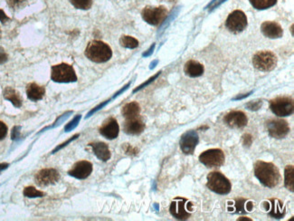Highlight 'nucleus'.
I'll use <instances>...</instances> for the list:
<instances>
[{"mask_svg":"<svg viewBox=\"0 0 294 221\" xmlns=\"http://www.w3.org/2000/svg\"><path fill=\"white\" fill-rule=\"evenodd\" d=\"M255 175L261 184L273 189L281 181V174L274 163L258 161L255 164Z\"/></svg>","mask_w":294,"mask_h":221,"instance_id":"obj_1","label":"nucleus"},{"mask_svg":"<svg viewBox=\"0 0 294 221\" xmlns=\"http://www.w3.org/2000/svg\"><path fill=\"white\" fill-rule=\"evenodd\" d=\"M85 56L90 61L102 64L108 62L112 56V51L109 45L100 40L89 42L85 51Z\"/></svg>","mask_w":294,"mask_h":221,"instance_id":"obj_2","label":"nucleus"},{"mask_svg":"<svg viewBox=\"0 0 294 221\" xmlns=\"http://www.w3.org/2000/svg\"><path fill=\"white\" fill-rule=\"evenodd\" d=\"M207 187L220 195L228 194L232 189V185L228 179L218 171L210 172L208 175Z\"/></svg>","mask_w":294,"mask_h":221,"instance_id":"obj_3","label":"nucleus"},{"mask_svg":"<svg viewBox=\"0 0 294 221\" xmlns=\"http://www.w3.org/2000/svg\"><path fill=\"white\" fill-rule=\"evenodd\" d=\"M51 79L55 83H74L77 81V75L72 65L66 63L52 65L51 68Z\"/></svg>","mask_w":294,"mask_h":221,"instance_id":"obj_4","label":"nucleus"},{"mask_svg":"<svg viewBox=\"0 0 294 221\" xmlns=\"http://www.w3.org/2000/svg\"><path fill=\"white\" fill-rule=\"evenodd\" d=\"M253 65L259 71H272L277 65V56L271 51H260L254 55Z\"/></svg>","mask_w":294,"mask_h":221,"instance_id":"obj_5","label":"nucleus"},{"mask_svg":"<svg viewBox=\"0 0 294 221\" xmlns=\"http://www.w3.org/2000/svg\"><path fill=\"white\" fill-rule=\"evenodd\" d=\"M141 17L145 22L151 26H158L167 18L168 9L164 6L144 7L141 11Z\"/></svg>","mask_w":294,"mask_h":221,"instance_id":"obj_6","label":"nucleus"},{"mask_svg":"<svg viewBox=\"0 0 294 221\" xmlns=\"http://www.w3.org/2000/svg\"><path fill=\"white\" fill-rule=\"evenodd\" d=\"M270 108L276 116H289L294 112V100L290 97L275 98L271 101Z\"/></svg>","mask_w":294,"mask_h":221,"instance_id":"obj_7","label":"nucleus"},{"mask_svg":"<svg viewBox=\"0 0 294 221\" xmlns=\"http://www.w3.org/2000/svg\"><path fill=\"white\" fill-rule=\"evenodd\" d=\"M225 153L220 149H211L206 150L199 155L200 163L208 168L221 167L225 163Z\"/></svg>","mask_w":294,"mask_h":221,"instance_id":"obj_8","label":"nucleus"},{"mask_svg":"<svg viewBox=\"0 0 294 221\" xmlns=\"http://www.w3.org/2000/svg\"><path fill=\"white\" fill-rule=\"evenodd\" d=\"M225 26L230 32L241 33L247 27V18L242 10H235L230 14L226 19Z\"/></svg>","mask_w":294,"mask_h":221,"instance_id":"obj_9","label":"nucleus"},{"mask_svg":"<svg viewBox=\"0 0 294 221\" xmlns=\"http://www.w3.org/2000/svg\"><path fill=\"white\" fill-rule=\"evenodd\" d=\"M266 128L269 135L275 139H282L287 136L290 131V126L285 120L272 119L266 123Z\"/></svg>","mask_w":294,"mask_h":221,"instance_id":"obj_10","label":"nucleus"},{"mask_svg":"<svg viewBox=\"0 0 294 221\" xmlns=\"http://www.w3.org/2000/svg\"><path fill=\"white\" fill-rule=\"evenodd\" d=\"M60 179V174L55 169H43L35 176V182L39 187H47L55 184Z\"/></svg>","mask_w":294,"mask_h":221,"instance_id":"obj_11","label":"nucleus"},{"mask_svg":"<svg viewBox=\"0 0 294 221\" xmlns=\"http://www.w3.org/2000/svg\"><path fill=\"white\" fill-rule=\"evenodd\" d=\"M199 142V137L195 130H189L185 132L180 138L179 144L181 150L185 154H192Z\"/></svg>","mask_w":294,"mask_h":221,"instance_id":"obj_12","label":"nucleus"},{"mask_svg":"<svg viewBox=\"0 0 294 221\" xmlns=\"http://www.w3.org/2000/svg\"><path fill=\"white\" fill-rule=\"evenodd\" d=\"M224 121L230 128H234V129L243 128L248 123L247 116L241 110L230 111L225 116Z\"/></svg>","mask_w":294,"mask_h":221,"instance_id":"obj_13","label":"nucleus"},{"mask_svg":"<svg viewBox=\"0 0 294 221\" xmlns=\"http://www.w3.org/2000/svg\"><path fill=\"white\" fill-rule=\"evenodd\" d=\"M188 203V201L184 198H176L174 200L171 205H170V213L171 215L176 218V220L180 221H185L190 219V212H189V209L186 208V204Z\"/></svg>","mask_w":294,"mask_h":221,"instance_id":"obj_14","label":"nucleus"},{"mask_svg":"<svg viewBox=\"0 0 294 221\" xmlns=\"http://www.w3.org/2000/svg\"><path fill=\"white\" fill-rule=\"evenodd\" d=\"M92 164L88 161H81L75 163L68 174L78 180H85L92 174Z\"/></svg>","mask_w":294,"mask_h":221,"instance_id":"obj_15","label":"nucleus"},{"mask_svg":"<svg viewBox=\"0 0 294 221\" xmlns=\"http://www.w3.org/2000/svg\"><path fill=\"white\" fill-rule=\"evenodd\" d=\"M100 133L108 140H114L117 138L120 132V126L117 120L114 118H109L106 120L100 128Z\"/></svg>","mask_w":294,"mask_h":221,"instance_id":"obj_16","label":"nucleus"},{"mask_svg":"<svg viewBox=\"0 0 294 221\" xmlns=\"http://www.w3.org/2000/svg\"><path fill=\"white\" fill-rule=\"evenodd\" d=\"M261 31L266 37L276 39L280 38L283 35L281 25L275 21H265L261 24Z\"/></svg>","mask_w":294,"mask_h":221,"instance_id":"obj_17","label":"nucleus"},{"mask_svg":"<svg viewBox=\"0 0 294 221\" xmlns=\"http://www.w3.org/2000/svg\"><path fill=\"white\" fill-rule=\"evenodd\" d=\"M125 133L129 135H138L143 132L145 124L143 120L138 116L126 119L123 126Z\"/></svg>","mask_w":294,"mask_h":221,"instance_id":"obj_18","label":"nucleus"},{"mask_svg":"<svg viewBox=\"0 0 294 221\" xmlns=\"http://www.w3.org/2000/svg\"><path fill=\"white\" fill-rule=\"evenodd\" d=\"M26 92L27 98L33 102H37L42 100L46 94L45 87L35 83L28 84L26 86Z\"/></svg>","mask_w":294,"mask_h":221,"instance_id":"obj_19","label":"nucleus"},{"mask_svg":"<svg viewBox=\"0 0 294 221\" xmlns=\"http://www.w3.org/2000/svg\"><path fill=\"white\" fill-rule=\"evenodd\" d=\"M184 71L186 73V74L192 78H196L201 76L204 74V66L202 64H200L199 62L195 61V60H190L188 61L184 67Z\"/></svg>","mask_w":294,"mask_h":221,"instance_id":"obj_20","label":"nucleus"},{"mask_svg":"<svg viewBox=\"0 0 294 221\" xmlns=\"http://www.w3.org/2000/svg\"><path fill=\"white\" fill-rule=\"evenodd\" d=\"M90 146L92 147L93 153L99 160L103 162H107L111 159V151L109 150V147L106 143H90Z\"/></svg>","mask_w":294,"mask_h":221,"instance_id":"obj_21","label":"nucleus"},{"mask_svg":"<svg viewBox=\"0 0 294 221\" xmlns=\"http://www.w3.org/2000/svg\"><path fill=\"white\" fill-rule=\"evenodd\" d=\"M3 97L5 100L9 101L16 108H20L23 104L19 92L17 91L11 86H7L3 90Z\"/></svg>","mask_w":294,"mask_h":221,"instance_id":"obj_22","label":"nucleus"},{"mask_svg":"<svg viewBox=\"0 0 294 221\" xmlns=\"http://www.w3.org/2000/svg\"><path fill=\"white\" fill-rule=\"evenodd\" d=\"M140 112V107L139 104L136 102H132L129 104H125L121 110V113L124 116L125 119L136 117L139 115Z\"/></svg>","mask_w":294,"mask_h":221,"instance_id":"obj_23","label":"nucleus"},{"mask_svg":"<svg viewBox=\"0 0 294 221\" xmlns=\"http://www.w3.org/2000/svg\"><path fill=\"white\" fill-rule=\"evenodd\" d=\"M284 185L290 191H294V168L289 165L284 170Z\"/></svg>","mask_w":294,"mask_h":221,"instance_id":"obj_24","label":"nucleus"},{"mask_svg":"<svg viewBox=\"0 0 294 221\" xmlns=\"http://www.w3.org/2000/svg\"><path fill=\"white\" fill-rule=\"evenodd\" d=\"M270 202H272V210L269 213L270 216L276 219L282 218L285 214V208H283L282 203L278 200H271Z\"/></svg>","mask_w":294,"mask_h":221,"instance_id":"obj_25","label":"nucleus"},{"mask_svg":"<svg viewBox=\"0 0 294 221\" xmlns=\"http://www.w3.org/2000/svg\"><path fill=\"white\" fill-rule=\"evenodd\" d=\"M249 1L253 7L260 10L274 7L277 3V0H249Z\"/></svg>","mask_w":294,"mask_h":221,"instance_id":"obj_26","label":"nucleus"},{"mask_svg":"<svg viewBox=\"0 0 294 221\" xmlns=\"http://www.w3.org/2000/svg\"><path fill=\"white\" fill-rule=\"evenodd\" d=\"M120 44H121V46H123L125 48L134 49L138 46V41L130 36H122L120 38Z\"/></svg>","mask_w":294,"mask_h":221,"instance_id":"obj_27","label":"nucleus"},{"mask_svg":"<svg viewBox=\"0 0 294 221\" xmlns=\"http://www.w3.org/2000/svg\"><path fill=\"white\" fill-rule=\"evenodd\" d=\"M30 1L31 0H7V4L12 11H18L26 7Z\"/></svg>","mask_w":294,"mask_h":221,"instance_id":"obj_28","label":"nucleus"},{"mask_svg":"<svg viewBox=\"0 0 294 221\" xmlns=\"http://www.w3.org/2000/svg\"><path fill=\"white\" fill-rule=\"evenodd\" d=\"M69 2L76 9L81 10H88L92 6V0H69Z\"/></svg>","mask_w":294,"mask_h":221,"instance_id":"obj_29","label":"nucleus"},{"mask_svg":"<svg viewBox=\"0 0 294 221\" xmlns=\"http://www.w3.org/2000/svg\"><path fill=\"white\" fill-rule=\"evenodd\" d=\"M23 194L27 198H41V197L45 196V193L43 191L38 190V189H35V187H32V186L26 187L24 189Z\"/></svg>","mask_w":294,"mask_h":221,"instance_id":"obj_30","label":"nucleus"},{"mask_svg":"<svg viewBox=\"0 0 294 221\" xmlns=\"http://www.w3.org/2000/svg\"><path fill=\"white\" fill-rule=\"evenodd\" d=\"M81 118L82 116L81 115H77L76 117L74 118L73 120H72L71 123H69V124H67L66 126V131H70V130H72V129H74L77 125H78L79 122H80V120H81Z\"/></svg>","mask_w":294,"mask_h":221,"instance_id":"obj_31","label":"nucleus"},{"mask_svg":"<svg viewBox=\"0 0 294 221\" xmlns=\"http://www.w3.org/2000/svg\"><path fill=\"white\" fill-rule=\"evenodd\" d=\"M80 136V134H75L74 136H72L71 139H69V140H67L66 143H62V144H60L58 147H56L54 150H52V153H55V152H57L58 150H61L62 148H65L66 145H68V144H70V143H72V141H74L76 138H78Z\"/></svg>","mask_w":294,"mask_h":221,"instance_id":"obj_32","label":"nucleus"},{"mask_svg":"<svg viewBox=\"0 0 294 221\" xmlns=\"http://www.w3.org/2000/svg\"><path fill=\"white\" fill-rule=\"evenodd\" d=\"M8 60V55L6 52V50L0 46V65H4L6 64Z\"/></svg>","mask_w":294,"mask_h":221,"instance_id":"obj_33","label":"nucleus"},{"mask_svg":"<svg viewBox=\"0 0 294 221\" xmlns=\"http://www.w3.org/2000/svg\"><path fill=\"white\" fill-rule=\"evenodd\" d=\"M123 149H124L125 153L128 155H136L138 153L137 149L132 147L130 144H125Z\"/></svg>","mask_w":294,"mask_h":221,"instance_id":"obj_34","label":"nucleus"},{"mask_svg":"<svg viewBox=\"0 0 294 221\" xmlns=\"http://www.w3.org/2000/svg\"><path fill=\"white\" fill-rule=\"evenodd\" d=\"M7 126L0 121V141L4 140L7 134Z\"/></svg>","mask_w":294,"mask_h":221,"instance_id":"obj_35","label":"nucleus"},{"mask_svg":"<svg viewBox=\"0 0 294 221\" xmlns=\"http://www.w3.org/2000/svg\"><path fill=\"white\" fill-rule=\"evenodd\" d=\"M261 106V101H255V102H251L250 104H247V108L249 110H257L260 109Z\"/></svg>","mask_w":294,"mask_h":221,"instance_id":"obj_36","label":"nucleus"},{"mask_svg":"<svg viewBox=\"0 0 294 221\" xmlns=\"http://www.w3.org/2000/svg\"><path fill=\"white\" fill-rule=\"evenodd\" d=\"M72 113V110H71V111H67V112H66L64 115H62L61 117L59 118L58 120H57V121L54 123V124L52 125V127H55V126H58V125H60V124L63 123V122H65L66 119L69 117V116H70Z\"/></svg>","mask_w":294,"mask_h":221,"instance_id":"obj_37","label":"nucleus"},{"mask_svg":"<svg viewBox=\"0 0 294 221\" xmlns=\"http://www.w3.org/2000/svg\"><path fill=\"white\" fill-rule=\"evenodd\" d=\"M11 18L7 16V14L5 13V11L3 9L0 8V22L2 24H7V22H9Z\"/></svg>","mask_w":294,"mask_h":221,"instance_id":"obj_38","label":"nucleus"},{"mask_svg":"<svg viewBox=\"0 0 294 221\" xmlns=\"http://www.w3.org/2000/svg\"><path fill=\"white\" fill-rule=\"evenodd\" d=\"M244 205H245V200L240 199L239 201L236 202V209L238 210V212H244Z\"/></svg>","mask_w":294,"mask_h":221,"instance_id":"obj_39","label":"nucleus"},{"mask_svg":"<svg viewBox=\"0 0 294 221\" xmlns=\"http://www.w3.org/2000/svg\"><path fill=\"white\" fill-rule=\"evenodd\" d=\"M252 143H253V138L250 134H244L242 136V143H243L244 146L249 147L252 144Z\"/></svg>","mask_w":294,"mask_h":221,"instance_id":"obj_40","label":"nucleus"},{"mask_svg":"<svg viewBox=\"0 0 294 221\" xmlns=\"http://www.w3.org/2000/svg\"><path fill=\"white\" fill-rule=\"evenodd\" d=\"M158 74H159V73H158L157 74H156V75H154L153 77H151V79H149V81H147L146 83H144L143 85H140V86H139V87H138L137 89H135V90H134V92H135L138 91V90H140L141 88H143L144 86H146V85H149V84H150V83H151V82H152V81H153L154 79L157 78V75H158Z\"/></svg>","mask_w":294,"mask_h":221,"instance_id":"obj_41","label":"nucleus"},{"mask_svg":"<svg viewBox=\"0 0 294 221\" xmlns=\"http://www.w3.org/2000/svg\"><path fill=\"white\" fill-rule=\"evenodd\" d=\"M19 127H17V126H16V127H14L13 130H12V139L13 140H16V139H17L18 136H19Z\"/></svg>","mask_w":294,"mask_h":221,"instance_id":"obj_42","label":"nucleus"},{"mask_svg":"<svg viewBox=\"0 0 294 221\" xmlns=\"http://www.w3.org/2000/svg\"><path fill=\"white\" fill-rule=\"evenodd\" d=\"M9 166L8 163H0V172L4 169H7V167Z\"/></svg>","mask_w":294,"mask_h":221,"instance_id":"obj_43","label":"nucleus"},{"mask_svg":"<svg viewBox=\"0 0 294 221\" xmlns=\"http://www.w3.org/2000/svg\"><path fill=\"white\" fill-rule=\"evenodd\" d=\"M252 208H253V203H252V202L246 203V209H247L248 211H251Z\"/></svg>","mask_w":294,"mask_h":221,"instance_id":"obj_44","label":"nucleus"},{"mask_svg":"<svg viewBox=\"0 0 294 221\" xmlns=\"http://www.w3.org/2000/svg\"><path fill=\"white\" fill-rule=\"evenodd\" d=\"M242 220H243V221H251L250 219H248V218H243V219H242V218H241V219H239L238 221H242Z\"/></svg>","mask_w":294,"mask_h":221,"instance_id":"obj_45","label":"nucleus"},{"mask_svg":"<svg viewBox=\"0 0 294 221\" xmlns=\"http://www.w3.org/2000/svg\"><path fill=\"white\" fill-rule=\"evenodd\" d=\"M1 36H2V31H1V27H0V39H1Z\"/></svg>","mask_w":294,"mask_h":221,"instance_id":"obj_46","label":"nucleus"},{"mask_svg":"<svg viewBox=\"0 0 294 221\" xmlns=\"http://www.w3.org/2000/svg\"><path fill=\"white\" fill-rule=\"evenodd\" d=\"M165 1H170V2H172V1H174V0H165Z\"/></svg>","mask_w":294,"mask_h":221,"instance_id":"obj_47","label":"nucleus"}]
</instances>
